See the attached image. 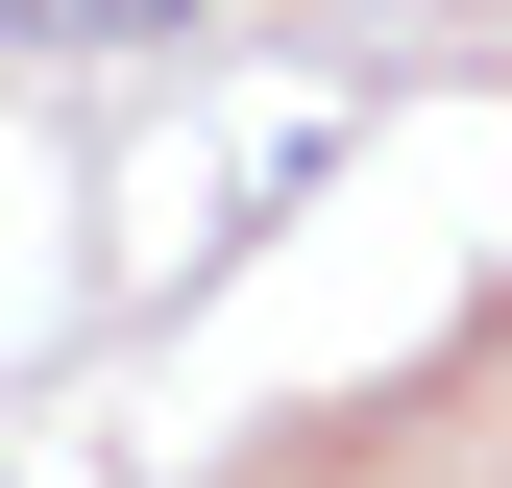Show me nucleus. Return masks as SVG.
Returning <instances> with one entry per match:
<instances>
[{
	"mask_svg": "<svg viewBox=\"0 0 512 488\" xmlns=\"http://www.w3.org/2000/svg\"><path fill=\"white\" fill-rule=\"evenodd\" d=\"M74 25H196V0H74Z\"/></svg>",
	"mask_w": 512,
	"mask_h": 488,
	"instance_id": "f257e3e1",
	"label": "nucleus"
}]
</instances>
